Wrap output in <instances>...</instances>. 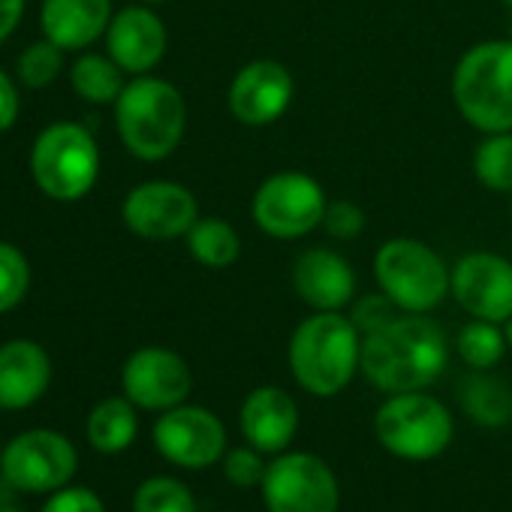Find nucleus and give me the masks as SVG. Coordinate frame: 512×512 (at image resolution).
Here are the masks:
<instances>
[{"label":"nucleus","mask_w":512,"mask_h":512,"mask_svg":"<svg viewBox=\"0 0 512 512\" xmlns=\"http://www.w3.org/2000/svg\"><path fill=\"white\" fill-rule=\"evenodd\" d=\"M449 365L443 329L425 314H398L386 329L362 338V374L386 392H425Z\"/></svg>","instance_id":"f257e3e1"},{"label":"nucleus","mask_w":512,"mask_h":512,"mask_svg":"<svg viewBox=\"0 0 512 512\" xmlns=\"http://www.w3.org/2000/svg\"><path fill=\"white\" fill-rule=\"evenodd\" d=\"M290 371L317 398H332L362 371V332L341 311H314L290 338Z\"/></svg>","instance_id":"f03ea898"},{"label":"nucleus","mask_w":512,"mask_h":512,"mask_svg":"<svg viewBox=\"0 0 512 512\" xmlns=\"http://www.w3.org/2000/svg\"><path fill=\"white\" fill-rule=\"evenodd\" d=\"M115 124L133 157L157 163L181 145L187 106L175 85L154 76H136L115 100Z\"/></svg>","instance_id":"7ed1b4c3"},{"label":"nucleus","mask_w":512,"mask_h":512,"mask_svg":"<svg viewBox=\"0 0 512 512\" xmlns=\"http://www.w3.org/2000/svg\"><path fill=\"white\" fill-rule=\"evenodd\" d=\"M452 100L479 133L512 130V40H485L461 55Z\"/></svg>","instance_id":"20e7f679"},{"label":"nucleus","mask_w":512,"mask_h":512,"mask_svg":"<svg viewBox=\"0 0 512 512\" xmlns=\"http://www.w3.org/2000/svg\"><path fill=\"white\" fill-rule=\"evenodd\" d=\"M446 263L419 238H389L374 256V278L404 314H428L449 296Z\"/></svg>","instance_id":"39448f33"},{"label":"nucleus","mask_w":512,"mask_h":512,"mask_svg":"<svg viewBox=\"0 0 512 512\" xmlns=\"http://www.w3.org/2000/svg\"><path fill=\"white\" fill-rule=\"evenodd\" d=\"M380 446L404 461H431L443 455L455 437V419L446 404L428 392L389 395L374 416Z\"/></svg>","instance_id":"423d86ee"},{"label":"nucleus","mask_w":512,"mask_h":512,"mask_svg":"<svg viewBox=\"0 0 512 512\" xmlns=\"http://www.w3.org/2000/svg\"><path fill=\"white\" fill-rule=\"evenodd\" d=\"M37 187L58 202H76L91 193L100 175V148L94 136L73 121L49 124L31 151Z\"/></svg>","instance_id":"0eeeda50"},{"label":"nucleus","mask_w":512,"mask_h":512,"mask_svg":"<svg viewBox=\"0 0 512 512\" xmlns=\"http://www.w3.org/2000/svg\"><path fill=\"white\" fill-rule=\"evenodd\" d=\"M326 205L329 199L317 178L284 169L269 175L253 193L250 214L256 226L272 238H305L308 232L323 226Z\"/></svg>","instance_id":"6e6552de"},{"label":"nucleus","mask_w":512,"mask_h":512,"mask_svg":"<svg viewBox=\"0 0 512 512\" xmlns=\"http://www.w3.org/2000/svg\"><path fill=\"white\" fill-rule=\"evenodd\" d=\"M260 488L269 512H338L341 506L338 476L311 452H281Z\"/></svg>","instance_id":"1a4fd4ad"},{"label":"nucleus","mask_w":512,"mask_h":512,"mask_svg":"<svg viewBox=\"0 0 512 512\" xmlns=\"http://www.w3.org/2000/svg\"><path fill=\"white\" fill-rule=\"evenodd\" d=\"M0 470L19 488L31 494H46L64 488L76 470L79 455L76 446L49 428H34L19 437H13L4 452H0Z\"/></svg>","instance_id":"9d476101"},{"label":"nucleus","mask_w":512,"mask_h":512,"mask_svg":"<svg viewBox=\"0 0 512 512\" xmlns=\"http://www.w3.org/2000/svg\"><path fill=\"white\" fill-rule=\"evenodd\" d=\"M154 446L169 464L202 470L223 461L226 428L211 410L178 404L172 410H163L154 422Z\"/></svg>","instance_id":"9b49d317"},{"label":"nucleus","mask_w":512,"mask_h":512,"mask_svg":"<svg viewBox=\"0 0 512 512\" xmlns=\"http://www.w3.org/2000/svg\"><path fill=\"white\" fill-rule=\"evenodd\" d=\"M449 293L473 320L500 326L512 317V263L500 253L473 250L452 266Z\"/></svg>","instance_id":"f8f14e48"},{"label":"nucleus","mask_w":512,"mask_h":512,"mask_svg":"<svg viewBox=\"0 0 512 512\" xmlns=\"http://www.w3.org/2000/svg\"><path fill=\"white\" fill-rule=\"evenodd\" d=\"M127 229L148 241H169L187 235L199 220L196 196L175 181H145L133 187L121 205Z\"/></svg>","instance_id":"ddd939ff"},{"label":"nucleus","mask_w":512,"mask_h":512,"mask_svg":"<svg viewBox=\"0 0 512 512\" xmlns=\"http://www.w3.org/2000/svg\"><path fill=\"white\" fill-rule=\"evenodd\" d=\"M121 386L136 407L163 413L187 401L193 389V374L175 350L142 347L124 362Z\"/></svg>","instance_id":"4468645a"},{"label":"nucleus","mask_w":512,"mask_h":512,"mask_svg":"<svg viewBox=\"0 0 512 512\" xmlns=\"http://www.w3.org/2000/svg\"><path fill=\"white\" fill-rule=\"evenodd\" d=\"M296 82L281 61H250L229 85V112L244 127H269L293 103Z\"/></svg>","instance_id":"2eb2a0df"},{"label":"nucleus","mask_w":512,"mask_h":512,"mask_svg":"<svg viewBox=\"0 0 512 512\" xmlns=\"http://www.w3.org/2000/svg\"><path fill=\"white\" fill-rule=\"evenodd\" d=\"M238 428L253 449L263 455H281L299 431V404L281 386H260L244 398Z\"/></svg>","instance_id":"dca6fc26"},{"label":"nucleus","mask_w":512,"mask_h":512,"mask_svg":"<svg viewBox=\"0 0 512 512\" xmlns=\"http://www.w3.org/2000/svg\"><path fill=\"white\" fill-rule=\"evenodd\" d=\"M166 25L148 7H127L112 16L106 31L109 58L133 76L151 73L166 55Z\"/></svg>","instance_id":"f3484780"},{"label":"nucleus","mask_w":512,"mask_h":512,"mask_svg":"<svg viewBox=\"0 0 512 512\" xmlns=\"http://www.w3.org/2000/svg\"><path fill=\"white\" fill-rule=\"evenodd\" d=\"M293 287L308 308L341 311L356 296V272L341 253L329 247H311L299 253L293 266Z\"/></svg>","instance_id":"a211bd4d"},{"label":"nucleus","mask_w":512,"mask_h":512,"mask_svg":"<svg viewBox=\"0 0 512 512\" xmlns=\"http://www.w3.org/2000/svg\"><path fill=\"white\" fill-rule=\"evenodd\" d=\"M52 383V359L34 341H7L0 347V410H25L43 398Z\"/></svg>","instance_id":"6ab92c4d"},{"label":"nucleus","mask_w":512,"mask_h":512,"mask_svg":"<svg viewBox=\"0 0 512 512\" xmlns=\"http://www.w3.org/2000/svg\"><path fill=\"white\" fill-rule=\"evenodd\" d=\"M40 22L46 40L64 52H76L109 31L112 0H46Z\"/></svg>","instance_id":"aec40b11"},{"label":"nucleus","mask_w":512,"mask_h":512,"mask_svg":"<svg viewBox=\"0 0 512 512\" xmlns=\"http://www.w3.org/2000/svg\"><path fill=\"white\" fill-rule=\"evenodd\" d=\"M139 434L136 404L124 395L103 398L88 416V443L103 455H118L130 449Z\"/></svg>","instance_id":"412c9836"},{"label":"nucleus","mask_w":512,"mask_h":512,"mask_svg":"<svg viewBox=\"0 0 512 512\" xmlns=\"http://www.w3.org/2000/svg\"><path fill=\"white\" fill-rule=\"evenodd\" d=\"M187 250L205 269H229L241 256V238L223 217H199L187 232Z\"/></svg>","instance_id":"4be33fe9"},{"label":"nucleus","mask_w":512,"mask_h":512,"mask_svg":"<svg viewBox=\"0 0 512 512\" xmlns=\"http://www.w3.org/2000/svg\"><path fill=\"white\" fill-rule=\"evenodd\" d=\"M461 404L470 419L488 428H500L512 419V389L485 371H476L461 386Z\"/></svg>","instance_id":"5701e85b"},{"label":"nucleus","mask_w":512,"mask_h":512,"mask_svg":"<svg viewBox=\"0 0 512 512\" xmlns=\"http://www.w3.org/2000/svg\"><path fill=\"white\" fill-rule=\"evenodd\" d=\"M70 82H73V91L88 100V103H115L124 91V70L106 58V55H82L73 67H70Z\"/></svg>","instance_id":"b1692460"},{"label":"nucleus","mask_w":512,"mask_h":512,"mask_svg":"<svg viewBox=\"0 0 512 512\" xmlns=\"http://www.w3.org/2000/svg\"><path fill=\"white\" fill-rule=\"evenodd\" d=\"M473 175L494 193H512V130L485 133L473 154Z\"/></svg>","instance_id":"393cba45"},{"label":"nucleus","mask_w":512,"mask_h":512,"mask_svg":"<svg viewBox=\"0 0 512 512\" xmlns=\"http://www.w3.org/2000/svg\"><path fill=\"white\" fill-rule=\"evenodd\" d=\"M506 335L497 329V323L488 320H470L458 332V353L473 371H488L494 368L503 353H506Z\"/></svg>","instance_id":"a878e982"},{"label":"nucleus","mask_w":512,"mask_h":512,"mask_svg":"<svg viewBox=\"0 0 512 512\" xmlns=\"http://www.w3.org/2000/svg\"><path fill=\"white\" fill-rule=\"evenodd\" d=\"M133 512H196V497L175 476H151L136 488Z\"/></svg>","instance_id":"bb28decb"},{"label":"nucleus","mask_w":512,"mask_h":512,"mask_svg":"<svg viewBox=\"0 0 512 512\" xmlns=\"http://www.w3.org/2000/svg\"><path fill=\"white\" fill-rule=\"evenodd\" d=\"M31 287V266L16 244L0 241V314L22 305Z\"/></svg>","instance_id":"cd10ccee"},{"label":"nucleus","mask_w":512,"mask_h":512,"mask_svg":"<svg viewBox=\"0 0 512 512\" xmlns=\"http://www.w3.org/2000/svg\"><path fill=\"white\" fill-rule=\"evenodd\" d=\"M64 70V49L55 46L52 40L34 43L22 52L19 58V79L28 88H46L52 85Z\"/></svg>","instance_id":"c85d7f7f"},{"label":"nucleus","mask_w":512,"mask_h":512,"mask_svg":"<svg viewBox=\"0 0 512 512\" xmlns=\"http://www.w3.org/2000/svg\"><path fill=\"white\" fill-rule=\"evenodd\" d=\"M266 470H269V464H266L263 452L253 449L250 443L247 446H238V449H226V455H223V473L238 488L263 485Z\"/></svg>","instance_id":"c756f323"},{"label":"nucleus","mask_w":512,"mask_h":512,"mask_svg":"<svg viewBox=\"0 0 512 512\" xmlns=\"http://www.w3.org/2000/svg\"><path fill=\"white\" fill-rule=\"evenodd\" d=\"M398 305L386 296V293H371V296H365V299H359L356 305H353V314H350V320H353V326L362 332V338L365 335H374V332H380V329H386L395 317H398Z\"/></svg>","instance_id":"7c9ffc66"},{"label":"nucleus","mask_w":512,"mask_h":512,"mask_svg":"<svg viewBox=\"0 0 512 512\" xmlns=\"http://www.w3.org/2000/svg\"><path fill=\"white\" fill-rule=\"evenodd\" d=\"M323 229L332 238H356L365 229V211L350 199H335V202L326 205Z\"/></svg>","instance_id":"2f4dec72"},{"label":"nucleus","mask_w":512,"mask_h":512,"mask_svg":"<svg viewBox=\"0 0 512 512\" xmlns=\"http://www.w3.org/2000/svg\"><path fill=\"white\" fill-rule=\"evenodd\" d=\"M43 512H106L103 500L91 488H58L43 503Z\"/></svg>","instance_id":"473e14b6"},{"label":"nucleus","mask_w":512,"mask_h":512,"mask_svg":"<svg viewBox=\"0 0 512 512\" xmlns=\"http://www.w3.org/2000/svg\"><path fill=\"white\" fill-rule=\"evenodd\" d=\"M19 118V91L13 79L0 70V133H7Z\"/></svg>","instance_id":"72a5a7b5"},{"label":"nucleus","mask_w":512,"mask_h":512,"mask_svg":"<svg viewBox=\"0 0 512 512\" xmlns=\"http://www.w3.org/2000/svg\"><path fill=\"white\" fill-rule=\"evenodd\" d=\"M25 16V0H0V46L10 40Z\"/></svg>","instance_id":"f704fd0d"},{"label":"nucleus","mask_w":512,"mask_h":512,"mask_svg":"<svg viewBox=\"0 0 512 512\" xmlns=\"http://www.w3.org/2000/svg\"><path fill=\"white\" fill-rule=\"evenodd\" d=\"M16 485L4 476V470H0V509L4 506H16Z\"/></svg>","instance_id":"c9c22d12"},{"label":"nucleus","mask_w":512,"mask_h":512,"mask_svg":"<svg viewBox=\"0 0 512 512\" xmlns=\"http://www.w3.org/2000/svg\"><path fill=\"white\" fill-rule=\"evenodd\" d=\"M503 335H506V344H509V350H512V317L503 323Z\"/></svg>","instance_id":"e433bc0d"},{"label":"nucleus","mask_w":512,"mask_h":512,"mask_svg":"<svg viewBox=\"0 0 512 512\" xmlns=\"http://www.w3.org/2000/svg\"><path fill=\"white\" fill-rule=\"evenodd\" d=\"M0 512H25V509H19V506H4Z\"/></svg>","instance_id":"4c0bfd02"},{"label":"nucleus","mask_w":512,"mask_h":512,"mask_svg":"<svg viewBox=\"0 0 512 512\" xmlns=\"http://www.w3.org/2000/svg\"><path fill=\"white\" fill-rule=\"evenodd\" d=\"M142 4H163V0H142Z\"/></svg>","instance_id":"58836bf2"},{"label":"nucleus","mask_w":512,"mask_h":512,"mask_svg":"<svg viewBox=\"0 0 512 512\" xmlns=\"http://www.w3.org/2000/svg\"><path fill=\"white\" fill-rule=\"evenodd\" d=\"M500 4H506V7H509V10H512V0H500Z\"/></svg>","instance_id":"ea45409f"},{"label":"nucleus","mask_w":512,"mask_h":512,"mask_svg":"<svg viewBox=\"0 0 512 512\" xmlns=\"http://www.w3.org/2000/svg\"><path fill=\"white\" fill-rule=\"evenodd\" d=\"M509 205H512V193H509Z\"/></svg>","instance_id":"a19ab883"},{"label":"nucleus","mask_w":512,"mask_h":512,"mask_svg":"<svg viewBox=\"0 0 512 512\" xmlns=\"http://www.w3.org/2000/svg\"><path fill=\"white\" fill-rule=\"evenodd\" d=\"M0 452H4V446H0Z\"/></svg>","instance_id":"79ce46f5"}]
</instances>
